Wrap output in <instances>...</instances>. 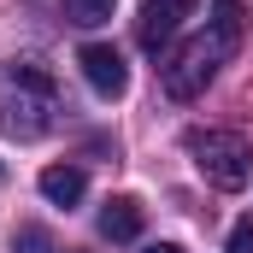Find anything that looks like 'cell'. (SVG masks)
Here are the masks:
<instances>
[{"mask_svg":"<svg viewBox=\"0 0 253 253\" xmlns=\"http://www.w3.org/2000/svg\"><path fill=\"white\" fill-rule=\"evenodd\" d=\"M59 83H53V71L36 59H12L0 71V124L6 135H18V141H36V135H47L53 118H59Z\"/></svg>","mask_w":253,"mask_h":253,"instance_id":"obj_1","label":"cell"},{"mask_svg":"<svg viewBox=\"0 0 253 253\" xmlns=\"http://www.w3.org/2000/svg\"><path fill=\"white\" fill-rule=\"evenodd\" d=\"M236 42H242V36H224L218 24H212L206 36H189L171 59L159 65V88H165L171 100H194V94H206V83L218 77V65L236 53Z\"/></svg>","mask_w":253,"mask_h":253,"instance_id":"obj_2","label":"cell"},{"mask_svg":"<svg viewBox=\"0 0 253 253\" xmlns=\"http://www.w3.org/2000/svg\"><path fill=\"white\" fill-rule=\"evenodd\" d=\"M189 159L212 189H248L253 177V147L236 129H189Z\"/></svg>","mask_w":253,"mask_h":253,"instance_id":"obj_3","label":"cell"},{"mask_svg":"<svg viewBox=\"0 0 253 253\" xmlns=\"http://www.w3.org/2000/svg\"><path fill=\"white\" fill-rule=\"evenodd\" d=\"M77 65H83V77H88V88L100 94V100H118L129 88V65L118 47H106V42H88L83 53H77Z\"/></svg>","mask_w":253,"mask_h":253,"instance_id":"obj_4","label":"cell"},{"mask_svg":"<svg viewBox=\"0 0 253 253\" xmlns=\"http://www.w3.org/2000/svg\"><path fill=\"white\" fill-rule=\"evenodd\" d=\"M183 18H194V0H141V18H135V42L147 47V53H159L177 30H183Z\"/></svg>","mask_w":253,"mask_h":253,"instance_id":"obj_5","label":"cell"},{"mask_svg":"<svg viewBox=\"0 0 253 253\" xmlns=\"http://www.w3.org/2000/svg\"><path fill=\"white\" fill-rule=\"evenodd\" d=\"M141 224H147V218H141V200H135V194H112V200L100 206V236H106V242H135Z\"/></svg>","mask_w":253,"mask_h":253,"instance_id":"obj_6","label":"cell"},{"mask_svg":"<svg viewBox=\"0 0 253 253\" xmlns=\"http://www.w3.org/2000/svg\"><path fill=\"white\" fill-rule=\"evenodd\" d=\"M83 189H88V177H83L77 165H47V171H42V194H47L53 206H77Z\"/></svg>","mask_w":253,"mask_h":253,"instance_id":"obj_7","label":"cell"},{"mask_svg":"<svg viewBox=\"0 0 253 253\" xmlns=\"http://www.w3.org/2000/svg\"><path fill=\"white\" fill-rule=\"evenodd\" d=\"M112 6H118V0H65V18L83 24V30H94V24L112 18Z\"/></svg>","mask_w":253,"mask_h":253,"instance_id":"obj_8","label":"cell"},{"mask_svg":"<svg viewBox=\"0 0 253 253\" xmlns=\"http://www.w3.org/2000/svg\"><path fill=\"white\" fill-rule=\"evenodd\" d=\"M12 253H53V236L36 230V224H24V230L12 236Z\"/></svg>","mask_w":253,"mask_h":253,"instance_id":"obj_9","label":"cell"},{"mask_svg":"<svg viewBox=\"0 0 253 253\" xmlns=\"http://www.w3.org/2000/svg\"><path fill=\"white\" fill-rule=\"evenodd\" d=\"M212 12H218L212 24H218L224 36H242V6H236V0H212Z\"/></svg>","mask_w":253,"mask_h":253,"instance_id":"obj_10","label":"cell"},{"mask_svg":"<svg viewBox=\"0 0 253 253\" xmlns=\"http://www.w3.org/2000/svg\"><path fill=\"white\" fill-rule=\"evenodd\" d=\"M230 253H253V218H242V224L230 230Z\"/></svg>","mask_w":253,"mask_h":253,"instance_id":"obj_11","label":"cell"},{"mask_svg":"<svg viewBox=\"0 0 253 253\" xmlns=\"http://www.w3.org/2000/svg\"><path fill=\"white\" fill-rule=\"evenodd\" d=\"M147 253H183V248H177V242H153Z\"/></svg>","mask_w":253,"mask_h":253,"instance_id":"obj_12","label":"cell"},{"mask_svg":"<svg viewBox=\"0 0 253 253\" xmlns=\"http://www.w3.org/2000/svg\"><path fill=\"white\" fill-rule=\"evenodd\" d=\"M0 177H6V165H0Z\"/></svg>","mask_w":253,"mask_h":253,"instance_id":"obj_13","label":"cell"}]
</instances>
